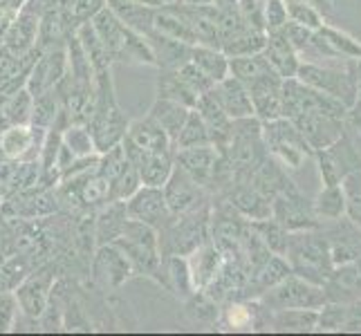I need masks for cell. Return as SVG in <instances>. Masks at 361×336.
<instances>
[{
    "mask_svg": "<svg viewBox=\"0 0 361 336\" xmlns=\"http://www.w3.org/2000/svg\"><path fill=\"white\" fill-rule=\"evenodd\" d=\"M214 90L220 99L222 108L231 117V119H243V117H252L254 115V104L252 97H249L247 85L240 83L235 77H225L214 85Z\"/></svg>",
    "mask_w": 361,
    "mask_h": 336,
    "instance_id": "14",
    "label": "cell"
},
{
    "mask_svg": "<svg viewBox=\"0 0 361 336\" xmlns=\"http://www.w3.org/2000/svg\"><path fill=\"white\" fill-rule=\"evenodd\" d=\"M186 117H189V112H186V106L180 104V101H173V99H161L153 106L151 110V119L155 123H159L161 130L169 135V139L176 142L178 135L184 126Z\"/></svg>",
    "mask_w": 361,
    "mask_h": 336,
    "instance_id": "20",
    "label": "cell"
},
{
    "mask_svg": "<svg viewBox=\"0 0 361 336\" xmlns=\"http://www.w3.org/2000/svg\"><path fill=\"white\" fill-rule=\"evenodd\" d=\"M288 5V20L303 25L307 30H319L323 23H326V16L314 5H307V3H285Z\"/></svg>",
    "mask_w": 361,
    "mask_h": 336,
    "instance_id": "34",
    "label": "cell"
},
{
    "mask_svg": "<svg viewBox=\"0 0 361 336\" xmlns=\"http://www.w3.org/2000/svg\"><path fill=\"white\" fill-rule=\"evenodd\" d=\"M263 142L267 146V151L276 157L285 168H301L303 161L310 155H314V151L305 142L301 130L294 126V121L285 117L265 121Z\"/></svg>",
    "mask_w": 361,
    "mask_h": 336,
    "instance_id": "5",
    "label": "cell"
},
{
    "mask_svg": "<svg viewBox=\"0 0 361 336\" xmlns=\"http://www.w3.org/2000/svg\"><path fill=\"white\" fill-rule=\"evenodd\" d=\"M220 269V254L214 247H197L193 251L189 273H191V282L195 287H204L211 280L216 278V273Z\"/></svg>",
    "mask_w": 361,
    "mask_h": 336,
    "instance_id": "25",
    "label": "cell"
},
{
    "mask_svg": "<svg viewBox=\"0 0 361 336\" xmlns=\"http://www.w3.org/2000/svg\"><path fill=\"white\" fill-rule=\"evenodd\" d=\"M159 97L161 99H173V101H180L184 106H195V101H197V97L178 79L176 72H169L166 77H161V81H159Z\"/></svg>",
    "mask_w": 361,
    "mask_h": 336,
    "instance_id": "33",
    "label": "cell"
},
{
    "mask_svg": "<svg viewBox=\"0 0 361 336\" xmlns=\"http://www.w3.org/2000/svg\"><path fill=\"white\" fill-rule=\"evenodd\" d=\"M290 273H292V269L288 265V260H283V256H279V254H271L265 263L252 273V290H256L254 294H265L276 282L288 278Z\"/></svg>",
    "mask_w": 361,
    "mask_h": 336,
    "instance_id": "26",
    "label": "cell"
},
{
    "mask_svg": "<svg viewBox=\"0 0 361 336\" xmlns=\"http://www.w3.org/2000/svg\"><path fill=\"white\" fill-rule=\"evenodd\" d=\"M263 307L269 312L276 309H321L326 305V294L321 285L307 282L305 278L290 273L263 294Z\"/></svg>",
    "mask_w": 361,
    "mask_h": 336,
    "instance_id": "6",
    "label": "cell"
},
{
    "mask_svg": "<svg viewBox=\"0 0 361 336\" xmlns=\"http://www.w3.org/2000/svg\"><path fill=\"white\" fill-rule=\"evenodd\" d=\"M227 325L233 330H252L258 325V309L245 303H233L227 307Z\"/></svg>",
    "mask_w": 361,
    "mask_h": 336,
    "instance_id": "35",
    "label": "cell"
},
{
    "mask_svg": "<svg viewBox=\"0 0 361 336\" xmlns=\"http://www.w3.org/2000/svg\"><path fill=\"white\" fill-rule=\"evenodd\" d=\"M355 128H357V130H359V135H361V126H355Z\"/></svg>",
    "mask_w": 361,
    "mask_h": 336,
    "instance_id": "45",
    "label": "cell"
},
{
    "mask_svg": "<svg viewBox=\"0 0 361 336\" xmlns=\"http://www.w3.org/2000/svg\"><path fill=\"white\" fill-rule=\"evenodd\" d=\"M180 168L189 175L193 182H197L200 186L209 184L211 180H218L220 168L225 166V161H220L218 151L209 146H195V148H180Z\"/></svg>",
    "mask_w": 361,
    "mask_h": 336,
    "instance_id": "9",
    "label": "cell"
},
{
    "mask_svg": "<svg viewBox=\"0 0 361 336\" xmlns=\"http://www.w3.org/2000/svg\"><path fill=\"white\" fill-rule=\"evenodd\" d=\"M267 39H265V47H263V54L269 61V66L276 70L283 79H292L296 77V70H298V54L296 49L290 45V41L285 39L283 30L276 32H265Z\"/></svg>",
    "mask_w": 361,
    "mask_h": 336,
    "instance_id": "13",
    "label": "cell"
},
{
    "mask_svg": "<svg viewBox=\"0 0 361 336\" xmlns=\"http://www.w3.org/2000/svg\"><path fill=\"white\" fill-rule=\"evenodd\" d=\"M292 273L305 278L307 282L321 285L328 280L332 271V258H330V242L323 229H301L288 233V244L285 254Z\"/></svg>",
    "mask_w": 361,
    "mask_h": 336,
    "instance_id": "2",
    "label": "cell"
},
{
    "mask_svg": "<svg viewBox=\"0 0 361 336\" xmlns=\"http://www.w3.org/2000/svg\"><path fill=\"white\" fill-rule=\"evenodd\" d=\"M47 301V278H32L18 290V303L27 314H41Z\"/></svg>",
    "mask_w": 361,
    "mask_h": 336,
    "instance_id": "30",
    "label": "cell"
},
{
    "mask_svg": "<svg viewBox=\"0 0 361 336\" xmlns=\"http://www.w3.org/2000/svg\"><path fill=\"white\" fill-rule=\"evenodd\" d=\"M345 193V213L357 229H361V170H355L341 180Z\"/></svg>",
    "mask_w": 361,
    "mask_h": 336,
    "instance_id": "31",
    "label": "cell"
},
{
    "mask_svg": "<svg viewBox=\"0 0 361 336\" xmlns=\"http://www.w3.org/2000/svg\"><path fill=\"white\" fill-rule=\"evenodd\" d=\"M319 224H328L345 216V193L341 184H323L321 193L312 200Z\"/></svg>",
    "mask_w": 361,
    "mask_h": 336,
    "instance_id": "18",
    "label": "cell"
},
{
    "mask_svg": "<svg viewBox=\"0 0 361 336\" xmlns=\"http://www.w3.org/2000/svg\"><path fill=\"white\" fill-rule=\"evenodd\" d=\"M189 5H211V0H184Z\"/></svg>",
    "mask_w": 361,
    "mask_h": 336,
    "instance_id": "43",
    "label": "cell"
},
{
    "mask_svg": "<svg viewBox=\"0 0 361 336\" xmlns=\"http://www.w3.org/2000/svg\"><path fill=\"white\" fill-rule=\"evenodd\" d=\"M323 294L326 303L350 305L361 301V276L355 263L332 267L328 280L323 282Z\"/></svg>",
    "mask_w": 361,
    "mask_h": 336,
    "instance_id": "10",
    "label": "cell"
},
{
    "mask_svg": "<svg viewBox=\"0 0 361 336\" xmlns=\"http://www.w3.org/2000/svg\"><path fill=\"white\" fill-rule=\"evenodd\" d=\"M323 184H341L345 175L361 170V135L350 119H345L341 137L328 148L314 151Z\"/></svg>",
    "mask_w": 361,
    "mask_h": 336,
    "instance_id": "3",
    "label": "cell"
},
{
    "mask_svg": "<svg viewBox=\"0 0 361 336\" xmlns=\"http://www.w3.org/2000/svg\"><path fill=\"white\" fill-rule=\"evenodd\" d=\"M267 325L279 332H314L319 325V309H276L269 312Z\"/></svg>",
    "mask_w": 361,
    "mask_h": 336,
    "instance_id": "17",
    "label": "cell"
},
{
    "mask_svg": "<svg viewBox=\"0 0 361 336\" xmlns=\"http://www.w3.org/2000/svg\"><path fill=\"white\" fill-rule=\"evenodd\" d=\"M271 218L276 220L285 231H301V229L321 227L314 216L312 200H307V197L294 186V182H290L271 200Z\"/></svg>",
    "mask_w": 361,
    "mask_h": 336,
    "instance_id": "7",
    "label": "cell"
},
{
    "mask_svg": "<svg viewBox=\"0 0 361 336\" xmlns=\"http://www.w3.org/2000/svg\"><path fill=\"white\" fill-rule=\"evenodd\" d=\"M281 30L285 34V39L290 41V45L296 49V54H301L303 49L310 45V39H312V30H307V27H303V25L292 23V20L285 23Z\"/></svg>",
    "mask_w": 361,
    "mask_h": 336,
    "instance_id": "38",
    "label": "cell"
},
{
    "mask_svg": "<svg viewBox=\"0 0 361 336\" xmlns=\"http://www.w3.org/2000/svg\"><path fill=\"white\" fill-rule=\"evenodd\" d=\"M110 3H113L117 18L123 25H128L130 30H135L142 36L153 32V16H155L153 9H148L146 5L140 3H130V0H110Z\"/></svg>",
    "mask_w": 361,
    "mask_h": 336,
    "instance_id": "24",
    "label": "cell"
},
{
    "mask_svg": "<svg viewBox=\"0 0 361 336\" xmlns=\"http://www.w3.org/2000/svg\"><path fill=\"white\" fill-rule=\"evenodd\" d=\"M355 265H357V269H359V276H361V254H359V258L355 260Z\"/></svg>",
    "mask_w": 361,
    "mask_h": 336,
    "instance_id": "44",
    "label": "cell"
},
{
    "mask_svg": "<svg viewBox=\"0 0 361 336\" xmlns=\"http://www.w3.org/2000/svg\"><path fill=\"white\" fill-rule=\"evenodd\" d=\"M274 68L269 66V61L265 58L263 52L258 54H247V56H231L229 58V74L235 77L240 83L252 85L254 81H258L260 77H265L267 72H271Z\"/></svg>",
    "mask_w": 361,
    "mask_h": 336,
    "instance_id": "27",
    "label": "cell"
},
{
    "mask_svg": "<svg viewBox=\"0 0 361 336\" xmlns=\"http://www.w3.org/2000/svg\"><path fill=\"white\" fill-rule=\"evenodd\" d=\"M176 142H178L180 148H195V146H209L211 144V135H209V130L204 126L200 112H189V117H186ZM211 146H214V144H211Z\"/></svg>",
    "mask_w": 361,
    "mask_h": 336,
    "instance_id": "29",
    "label": "cell"
},
{
    "mask_svg": "<svg viewBox=\"0 0 361 336\" xmlns=\"http://www.w3.org/2000/svg\"><path fill=\"white\" fill-rule=\"evenodd\" d=\"M166 202L157 186H146V189L137 191L133 200L128 202V216L133 220H140L144 224H157L166 216Z\"/></svg>",
    "mask_w": 361,
    "mask_h": 336,
    "instance_id": "15",
    "label": "cell"
},
{
    "mask_svg": "<svg viewBox=\"0 0 361 336\" xmlns=\"http://www.w3.org/2000/svg\"><path fill=\"white\" fill-rule=\"evenodd\" d=\"M249 227H252V231L267 244V249H269L271 254H279V256L285 254V244H288V233L290 231H285L274 218H265V220L252 222Z\"/></svg>",
    "mask_w": 361,
    "mask_h": 336,
    "instance_id": "28",
    "label": "cell"
},
{
    "mask_svg": "<svg viewBox=\"0 0 361 336\" xmlns=\"http://www.w3.org/2000/svg\"><path fill=\"white\" fill-rule=\"evenodd\" d=\"M164 184V202L171 213H186L200 202V184L193 182L182 168L173 170Z\"/></svg>",
    "mask_w": 361,
    "mask_h": 336,
    "instance_id": "12",
    "label": "cell"
},
{
    "mask_svg": "<svg viewBox=\"0 0 361 336\" xmlns=\"http://www.w3.org/2000/svg\"><path fill=\"white\" fill-rule=\"evenodd\" d=\"M176 74H178V79H180L195 97H200V94L209 92V90L216 85L200 68H197V66L193 63V61H184V63L176 70Z\"/></svg>",
    "mask_w": 361,
    "mask_h": 336,
    "instance_id": "32",
    "label": "cell"
},
{
    "mask_svg": "<svg viewBox=\"0 0 361 336\" xmlns=\"http://www.w3.org/2000/svg\"><path fill=\"white\" fill-rule=\"evenodd\" d=\"M97 278H102L108 285H119L128 278L130 273V260L121 251H115L113 247L102 249L97 258Z\"/></svg>",
    "mask_w": 361,
    "mask_h": 336,
    "instance_id": "23",
    "label": "cell"
},
{
    "mask_svg": "<svg viewBox=\"0 0 361 336\" xmlns=\"http://www.w3.org/2000/svg\"><path fill=\"white\" fill-rule=\"evenodd\" d=\"M128 161L137 168V175L146 186H161L171 175L169 153H144L128 157Z\"/></svg>",
    "mask_w": 361,
    "mask_h": 336,
    "instance_id": "19",
    "label": "cell"
},
{
    "mask_svg": "<svg viewBox=\"0 0 361 336\" xmlns=\"http://www.w3.org/2000/svg\"><path fill=\"white\" fill-rule=\"evenodd\" d=\"M99 3H102V0H74V3H72L74 16H77V18L90 16L94 9H99Z\"/></svg>",
    "mask_w": 361,
    "mask_h": 336,
    "instance_id": "41",
    "label": "cell"
},
{
    "mask_svg": "<svg viewBox=\"0 0 361 336\" xmlns=\"http://www.w3.org/2000/svg\"><path fill=\"white\" fill-rule=\"evenodd\" d=\"M285 3H307V5H314L323 16L332 14V3H330V0H285Z\"/></svg>",
    "mask_w": 361,
    "mask_h": 336,
    "instance_id": "42",
    "label": "cell"
},
{
    "mask_svg": "<svg viewBox=\"0 0 361 336\" xmlns=\"http://www.w3.org/2000/svg\"><path fill=\"white\" fill-rule=\"evenodd\" d=\"M296 79L334 97L348 110H353L359 99L357 58L345 61H301L296 70Z\"/></svg>",
    "mask_w": 361,
    "mask_h": 336,
    "instance_id": "1",
    "label": "cell"
},
{
    "mask_svg": "<svg viewBox=\"0 0 361 336\" xmlns=\"http://www.w3.org/2000/svg\"><path fill=\"white\" fill-rule=\"evenodd\" d=\"M68 142H70V146H66V148H70L72 151V155L74 153H90L92 151V139L88 137V132L85 130H81V128H74L70 135H68Z\"/></svg>",
    "mask_w": 361,
    "mask_h": 336,
    "instance_id": "40",
    "label": "cell"
},
{
    "mask_svg": "<svg viewBox=\"0 0 361 336\" xmlns=\"http://www.w3.org/2000/svg\"><path fill=\"white\" fill-rule=\"evenodd\" d=\"M290 121H294V126L301 130L312 151H321V148H328L330 144H334L341 137L345 126V119L328 115V112L321 110L301 112V115H296Z\"/></svg>",
    "mask_w": 361,
    "mask_h": 336,
    "instance_id": "8",
    "label": "cell"
},
{
    "mask_svg": "<svg viewBox=\"0 0 361 336\" xmlns=\"http://www.w3.org/2000/svg\"><path fill=\"white\" fill-rule=\"evenodd\" d=\"M229 204L231 209L238 211L240 216H247V218H254V220L271 218V202L265 195H260L249 182H238V186L231 191Z\"/></svg>",
    "mask_w": 361,
    "mask_h": 336,
    "instance_id": "16",
    "label": "cell"
},
{
    "mask_svg": "<svg viewBox=\"0 0 361 336\" xmlns=\"http://www.w3.org/2000/svg\"><path fill=\"white\" fill-rule=\"evenodd\" d=\"M265 39L267 34L263 30H256V27H243L240 32L231 34L229 39H225L220 43L222 52H225L229 58L231 56H247V54H258L263 52L265 47Z\"/></svg>",
    "mask_w": 361,
    "mask_h": 336,
    "instance_id": "21",
    "label": "cell"
},
{
    "mask_svg": "<svg viewBox=\"0 0 361 336\" xmlns=\"http://www.w3.org/2000/svg\"><path fill=\"white\" fill-rule=\"evenodd\" d=\"M189 61H193L214 83L229 77V56L225 52H216V47L197 45L191 49Z\"/></svg>",
    "mask_w": 361,
    "mask_h": 336,
    "instance_id": "22",
    "label": "cell"
},
{
    "mask_svg": "<svg viewBox=\"0 0 361 336\" xmlns=\"http://www.w3.org/2000/svg\"><path fill=\"white\" fill-rule=\"evenodd\" d=\"M110 186H113V184H110V180H108L106 175L94 178V180H90L88 184L83 186L81 195H83V200H85V202H99V200H104V197L108 195Z\"/></svg>",
    "mask_w": 361,
    "mask_h": 336,
    "instance_id": "39",
    "label": "cell"
},
{
    "mask_svg": "<svg viewBox=\"0 0 361 336\" xmlns=\"http://www.w3.org/2000/svg\"><path fill=\"white\" fill-rule=\"evenodd\" d=\"M94 30L99 34V39L104 41L110 56H115V58L128 56V58L148 61V63L155 61V54L151 45H148V41H144V36L130 30L128 25H123L113 11L104 9L94 20Z\"/></svg>",
    "mask_w": 361,
    "mask_h": 336,
    "instance_id": "4",
    "label": "cell"
},
{
    "mask_svg": "<svg viewBox=\"0 0 361 336\" xmlns=\"http://www.w3.org/2000/svg\"><path fill=\"white\" fill-rule=\"evenodd\" d=\"M265 18V32H276L288 23V5L285 0H267L263 9Z\"/></svg>",
    "mask_w": 361,
    "mask_h": 336,
    "instance_id": "37",
    "label": "cell"
},
{
    "mask_svg": "<svg viewBox=\"0 0 361 336\" xmlns=\"http://www.w3.org/2000/svg\"><path fill=\"white\" fill-rule=\"evenodd\" d=\"M169 135L161 130L159 123H155L151 117L144 121H137L126 132V157L144 155V153H166Z\"/></svg>",
    "mask_w": 361,
    "mask_h": 336,
    "instance_id": "11",
    "label": "cell"
},
{
    "mask_svg": "<svg viewBox=\"0 0 361 336\" xmlns=\"http://www.w3.org/2000/svg\"><path fill=\"white\" fill-rule=\"evenodd\" d=\"M30 142H32L30 130L25 126H16L3 135V151L9 157H18L30 148Z\"/></svg>",
    "mask_w": 361,
    "mask_h": 336,
    "instance_id": "36",
    "label": "cell"
}]
</instances>
